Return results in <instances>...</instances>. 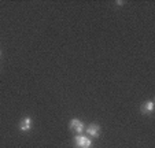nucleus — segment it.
<instances>
[{
    "instance_id": "f257e3e1",
    "label": "nucleus",
    "mask_w": 155,
    "mask_h": 148,
    "mask_svg": "<svg viewBox=\"0 0 155 148\" xmlns=\"http://www.w3.org/2000/svg\"><path fill=\"white\" fill-rule=\"evenodd\" d=\"M74 145H76V148H91L92 147V140L89 139V137L77 134V136L74 137Z\"/></svg>"
},
{
    "instance_id": "f03ea898",
    "label": "nucleus",
    "mask_w": 155,
    "mask_h": 148,
    "mask_svg": "<svg viewBox=\"0 0 155 148\" xmlns=\"http://www.w3.org/2000/svg\"><path fill=\"white\" fill-rule=\"evenodd\" d=\"M69 126H70V129L73 132H76L77 134L78 133H81L82 130H84V122L82 121H80V119H77V118H74V119H71L70 121V123H69Z\"/></svg>"
},
{
    "instance_id": "7ed1b4c3",
    "label": "nucleus",
    "mask_w": 155,
    "mask_h": 148,
    "mask_svg": "<svg viewBox=\"0 0 155 148\" xmlns=\"http://www.w3.org/2000/svg\"><path fill=\"white\" fill-rule=\"evenodd\" d=\"M100 126L97 123H91V125L87 128V133L91 137H99L100 136Z\"/></svg>"
},
{
    "instance_id": "20e7f679",
    "label": "nucleus",
    "mask_w": 155,
    "mask_h": 148,
    "mask_svg": "<svg viewBox=\"0 0 155 148\" xmlns=\"http://www.w3.org/2000/svg\"><path fill=\"white\" fill-rule=\"evenodd\" d=\"M32 129V118L30 117H25L19 123V130L21 132H29Z\"/></svg>"
},
{
    "instance_id": "39448f33",
    "label": "nucleus",
    "mask_w": 155,
    "mask_h": 148,
    "mask_svg": "<svg viewBox=\"0 0 155 148\" xmlns=\"http://www.w3.org/2000/svg\"><path fill=\"white\" fill-rule=\"evenodd\" d=\"M152 111H154V102H152V100H148V102H146L143 106H141V113L151 114Z\"/></svg>"
},
{
    "instance_id": "423d86ee",
    "label": "nucleus",
    "mask_w": 155,
    "mask_h": 148,
    "mask_svg": "<svg viewBox=\"0 0 155 148\" xmlns=\"http://www.w3.org/2000/svg\"><path fill=\"white\" fill-rule=\"evenodd\" d=\"M117 4H118V6H124V2H120V0H118Z\"/></svg>"
},
{
    "instance_id": "0eeeda50",
    "label": "nucleus",
    "mask_w": 155,
    "mask_h": 148,
    "mask_svg": "<svg viewBox=\"0 0 155 148\" xmlns=\"http://www.w3.org/2000/svg\"><path fill=\"white\" fill-rule=\"evenodd\" d=\"M0 55H2V52H0Z\"/></svg>"
}]
</instances>
